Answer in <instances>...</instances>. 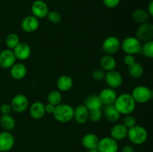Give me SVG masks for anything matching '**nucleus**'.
I'll use <instances>...</instances> for the list:
<instances>
[{"label":"nucleus","mask_w":153,"mask_h":152,"mask_svg":"<svg viewBox=\"0 0 153 152\" xmlns=\"http://www.w3.org/2000/svg\"><path fill=\"white\" fill-rule=\"evenodd\" d=\"M114 105L121 115L131 114L136 107V102L131 94L124 92L117 95Z\"/></svg>","instance_id":"nucleus-1"},{"label":"nucleus","mask_w":153,"mask_h":152,"mask_svg":"<svg viewBox=\"0 0 153 152\" xmlns=\"http://www.w3.org/2000/svg\"><path fill=\"white\" fill-rule=\"evenodd\" d=\"M53 116L56 121L61 123H67L73 119L74 108L68 104H60L55 106Z\"/></svg>","instance_id":"nucleus-2"},{"label":"nucleus","mask_w":153,"mask_h":152,"mask_svg":"<svg viewBox=\"0 0 153 152\" xmlns=\"http://www.w3.org/2000/svg\"><path fill=\"white\" fill-rule=\"evenodd\" d=\"M127 137L132 144L139 145L146 142L148 139V132L145 128L136 125L128 130Z\"/></svg>","instance_id":"nucleus-3"},{"label":"nucleus","mask_w":153,"mask_h":152,"mask_svg":"<svg viewBox=\"0 0 153 152\" xmlns=\"http://www.w3.org/2000/svg\"><path fill=\"white\" fill-rule=\"evenodd\" d=\"M141 42L136 37H128L121 43V49L126 55H137L141 52Z\"/></svg>","instance_id":"nucleus-4"},{"label":"nucleus","mask_w":153,"mask_h":152,"mask_svg":"<svg viewBox=\"0 0 153 152\" xmlns=\"http://www.w3.org/2000/svg\"><path fill=\"white\" fill-rule=\"evenodd\" d=\"M151 90L148 86L143 85H139L135 86L131 91V96L136 103L145 104L152 99Z\"/></svg>","instance_id":"nucleus-5"},{"label":"nucleus","mask_w":153,"mask_h":152,"mask_svg":"<svg viewBox=\"0 0 153 152\" xmlns=\"http://www.w3.org/2000/svg\"><path fill=\"white\" fill-rule=\"evenodd\" d=\"M135 37L141 43L153 40V24L149 22L140 24L136 30Z\"/></svg>","instance_id":"nucleus-6"},{"label":"nucleus","mask_w":153,"mask_h":152,"mask_svg":"<svg viewBox=\"0 0 153 152\" xmlns=\"http://www.w3.org/2000/svg\"><path fill=\"white\" fill-rule=\"evenodd\" d=\"M102 47L105 55H114L121 49V42L115 36H110L105 39Z\"/></svg>","instance_id":"nucleus-7"},{"label":"nucleus","mask_w":153,"mask_h":152,"mask_svg":"<svg viewBox=\"0 0 153 152\" xmlns=\"http://www.w3.org/2000/svg\"><path fill=\"white\" fill-rule=\"evenodd\" d=\"M12 110L17 113H22L25 112L29 106V101L26 95L23 94H16L10 101Z\"/></svg>","instance_id":"nucleus-8"},{"label":"nucleus","mask_w":153,"mask_h":152,"mask_svg":"<svg viewBox=\"0 0 153 152\" xmlns=\"http://www.w3.org/2000/svg\"><path fill=\"white\" fill-rule=\"evenodd\" d=\"M97 148L100 152H117L119 145L117 141L111 137H105L100 139Z\"/></svg>","instance_id":"nucleus-9"},{"label":"nucleus","mask_w":153,"mask_h":152,"mask_svg":"<svg viewBox=\"0 0 153 152\" xmlns=\"http://www.w3.org/2000/svg\"><path fill=\"white\" fill-rule=\"evenodd\" d=\"M105 80L108 87L115 89L121 86L123 82V77L120 72L114 69L105 73Z\"/></svg>","instance_id":"nucleus-10"},{"label":"nucleus","mask_w":153,"mask_h":152,"mask_svg":"<svg viewBox=\"0 0 153 152\" xmlns=\"http://www.w3.org/2000/svg\"><path fill=\"white\" fill-rule=\"evenodd\" d=\"M31 10L33 16L39 19L46 17L49 11L48 4L43 0H35L31 4Z\"/></svg>","instance_id":"nucleus-11"},{"label":"nucleus","mask_w":153,"mask_h":152,"mask_svg":"<svg viewBox=\"0 0 153 152\" xmlns=\"http://www.w3.org/2000/svg\"><path fill=\"white\" fill-rule=\"evenodd\" d=\"M21 28L26 33H33L37 31L40 26L39 19L33 15H28L24 17L21 21Z\"/></svg>","instance_id":"nucleus-12"},{"label":"nucleus","mask_w":153,"mask_h":152,"mask_svg":"<svg viewBox=\"0 0 153 152\" xmlns=\"http://www.w3.org/2000/svg\"><path fill=\"white\" fill-rule=\"evenodd\" d=\"M15 139L10 131L0 133V152H7L13 148Z\"/></svg>","instance_id":"nucleus-13"},{"label":"nucleus","mask_w":153,"mask_h":152,"mask_svg":"<svg viewBox=\"0 0 153 152\" xmlns=\"http://www.w3.org/2000/svg\"><path fill=\"white\" fill-rule=\"evenodd\" d=\"M16 58L13 50L9 49H4L0 52V66L3 69H10L16 63Z\"/></svg>","instance_id":"nucleus-14"},{"label":"nucleus","mask_w":153,"mask_h":152,"mask_svg":"<svg viewBox=\"0 0 153 152\" xmlns=\"http://www.w3.org/2000/svg\"><path fill=\"white\" fill-rule=\"evenodd\" d=\"M15 57L19 61H26L31 55V48L29 44L25 42H20L14 49H13Z\"/></svg>","instance_id":"nucleus-15"},{"label":"nucleus","mask_w":153,"mask_h":152,"mask_svg":"<svg viewBox=\"0 0 153 152\" xmlns=\"http://www.w3.org/2000/svg\"><path fill=\"white\" fill-rule=\"evenodd\" d=\"M73 119L79 125H85L89 120V110L85 104H79L75 107Z\"/></svg>","instance_id":"nucleus-16"},{"label":"nucleus","mask_w":153,"mask_h":152,"mask_svg":"<svg viewBox=\"0 0 153 152\" xmlns=\"http://www.w3.org/2000/svg\"><path fill=\"white\" fill-rule=\"evenodd\" d=\"M99 96H100L103 105L106 106L114 104L115 101L117 98V94L115 89L108 87L102 89L99 93Z\"/></svg>","instance_id":"nucleus-17"},{"label":"nucleus","mask_w":153,"mask_h":152,"mask_svg":"<svg viewBox=\"0 0 153 152\" xmlns=\"http://www.w3.org/2000/svg\"><path fill=\"white\" fill-rule=\"evenodd\" d=\"M29 113L33 119L40 120L43 119L46 113L45 104L41 101H35L32 103L29 107Z\"/></svg>","instance_id":"nucleus-18"},{"label":"nucleus","mask_w":153,"mask_h":152,"mask_svg":"<svg viewBox=\"0 0 153 152\" xmlns=\"http://www.w3.org/2000/svg\"><path fill=\"white\" fill-rule=\"evenodd\" d=\"M128 128L123 125V124H116L112 128L110 131V137H112L116 141L123 140L127 137L128 134Z\"/></svg>","instance_id":"nucleus-19"},{"label":"nucleus","mask_w":153,"mask_h":152,"mask_svg":"<svg viewBox=\"0 0 153 152\" xmlns=\"http://www.w3.org/2000/svg\"><path fill=\"white\" fill-rule=\"evenodd\" d=\"M84 104L89 110H102L103 107L100 96L99 95H96V94H91V95H88L85 98Z\"/></svg>","instance_id":"nucleus-20"},{"label":"nucleus","mask_w":153,"mask_h":152,"mask_svg":"<svg viewBox=\"0 0 153 152\" xmlns=\"http://www.w3.org/2000/svg\"><path fill=\"white\" fill-rule=\"evenodd\" d=\"M73 86V78L67 75H63L57 79L56 86L60 92H67L72 89Z\"/></svg>","instance_id":"nucleus-21"},{"label":"nucleus","mask_w":153,"mask_h":152,"mask_svg":"<svg viewBox=\"0 0 153 152\" xmlns=\"http://www.w3.org/2000/svg\"><path fill=\"white\" fill-rule=\"evenodd\" d=\"M10 76L15 80L24 78L27 74V68L22 63H16L10 69Z\"/></svg>","instance_id":"nucleus-22"},{"label":"nucleus","mask_w":153,"mask_h":152,"mask_svg":"<svg viewBox=\"0 0 153 152\" xmlns=\"http://www.w3.org/2000/svg\"><path fill=\"white\" fill-rule=\"evenodd\" d=\"M103 116L105 117L108 122H117L120 118L121 114L118 112L117 108L114 104H111V105H106L103 108Z\"/></svg>","instance_id":"nucleus-23"},{"label":"nucleus","mask_w":153,"mask_h":152,"mask_svg":"<svg viewBox=\"0 0 153 152\" xmlns=\"http://www.w3.org/2000/svg\"><path fill=\"white\" fill-rule=\"evenodd\" d=\"M100 68L104 70L105 72L115 69L117 66V61L113 55H105L100 58Z\"/></svg>","instance_id":"nucleus-24"},{"label":"nucleus","mask_w":153,"mask_h":152,"mask_svg":"<svg viewBox=\"0 0 153 152\" xmlns=\"http://www.w3.org/2000/svg\"><path fill=\"white\" fill-rule=\"evenodd\" d=\"M99 142H100L99 137H97L95 134H93V133H88V134H86L84 136L83 138H82V145H83L85 148L88 149V150L97 148Z\"/></svg>","instance_id":"nucleus-25"},{"label":"nucleus","mask_w":153,"mask_h":152,"mask_svg":"<svg viewBox=\"0 0 153 152\" xmlns=\"http://www.w3.org/2000/svg\"><path fill=\"white\" fill-rule=\"evenodd\" d=\"M0 125L5 131H13L16 126V121L10 114L2 115L0 118Z\"/></svg>","instance_id":"nucleus-26"},{"label":"nucleus","mask_w":153,"mask_h":152,"mask_svg":"<svg viewBox=\"0 0 153 152\" xmlns=\"http://www.w3.org/2000/svg\"><path fill=\"white\" fill-rule=\"evenodd\" d=\"M132 18L134 21L139 25L148 22L149 19V15L147 10L143 8H137L133 11Z\"/></svg>","instance_id":"nucleus-27"},{"label":"nucleus","mask_w":153,"mask_h":152,"mask_svg":"<svg viewBox=\"0 0 153 152\" xmlns=\"http://www.w3.org/2000/svg\"><path fill=\"white\" fill-rule=\"evenodd\" d=\"M128 67V74L133 78H140L143 75V67L140 63L135 62Z\"/></svg>","instance_id":"nucleus-28"},{"label":"nucleus","mask_w":153,"mask_h":152,"mask_svg":"<svg viewBox=\"0 0 153 152\" xmlns=\"http://www.w3.org/2000/svg\"><path fill=\"white\" fill-rule=\"evenodd\" d=\"M4 42H5L7 49L13 50L20 43V40H19V37L16 34H15V33H10V34L7 35Z\"/></svg>","instance_id":"nucleus-29"},{"label":"nucleus","mask_w":153,"mask_h":152,"mask_svg":"<svg viewBox=\"0 0 153 152\" xmlns=\"http://www.w3.org/2000/svg\"><path fill=\"white\" fill-rule=\"evenodd\" d=\"M62 101V95L59 90H52L49 92L47 95V101L52 105L57 106Z\"/></svg>","instance_id":"nucleus-30"},{"label":"nucleus","mask_w":153,"mask_h":152,"mask_svg":"<svg viewBox=\"0 0 153 152\" xmlns=\"http://www.w3.org/2000/svg\"><path fill=\"white\" fill-rule=\"evenodd\" d=\"M145 57L153 59V40L146 42L142 45L141 52Z\"/></svg>","instance_id":"nucleus-31"},{"label":"nucleus","mask_w":153,"mask_h":152,"mask_svg":"<svg viewBox=\"0 0 153 152\" xmlns=\"http://www.w3.org/2000/svg\"><path fill=\"white\" fill-rule=\"evenodd\" d=\"M48 20L52 24H59L60 22H61V19H62V16H61V13L59 12L56 11V10H51V11H49L47 16Z\"/></svg>","instance_id":"nucleus-32"},{"label":"nucleus","mask_w":153,"mask_h":152,"mask_svg":"<svg viewBox=\"0 0 153 152\" xmlns=\"http://www.w3.org/2000/svg\"><path fill=\"white\" fill-rule=\"evenodd\" d=\"M103 113L102 110H89V119L93 122H97L102 119Z\"/></svg>","instance_id":"nucleus-33"},{"label":"nucleus","mask_w":153,"mask_h":152,"mask_svg":"<svg viewBox=\"0 0 153 152\" xmlns=\"http://www.w3.org/2000/svg\"><path fill=\"white\" fill-rule=\"evenodd\" d=\"M105 72L101 68H97L93 70L91 76H92L93 79H94L97 81H101V80H105Z\"/></svg>","instance_id":"nucleus-34"},{"label":"nucleus","mask_w":153,"mask_h":152,"mask_svg":"<svg viewBox=\"0 0 153 152\" xmlns=\"http://www.w3.org/2000/svg\"><path fill=\"white\" fill-rule=\"evenodd\" d=\"M136 123H137V121H136L135 117H134V116H132L131 114L126 115L125 117H124L123 119V124L128 129L135 126Z\"/></svg>","instance_id":"nucleus-35"},{"label":"nucleus","mask_w":153,"mask_h":152,"mask_svg":"<svg viewBox=\"0 0 153 152\" xmlns=\"http://www.w3.org/2000/svg\"><path fill=\"white\" fill-rule=\"evenodd\" d=\"M121 0H102V2L108 8H114L117 7Z\"/></svg>","instance_id":"nucleus-36"},{"label":"nucleus","mask_w":153,"mask_h":152,"mask_svg":"<svg viewBox=\"0 0 153 152\" xmlns=\"http://www.w3.org/2000/svg\"><path fill=\"white\" fill-rule=\"evenodd\" d=\"M0 111H1V114L2 115H8L10 114L12 111L11 106H10V104H8V103H4L1 105L0 107Z\"/></svg>","instance_id":"nucleus-37"},{"label":"nucleus","mask_w":153,"mask_h":152,"mask_svg":"<svg viewBox=\"0 0 153 152\" xmlns=\"http://www.w3.org/2000/svg\"><path fill=\"white\" fill-rule=\"evenodd\" d=\"M123 61L126 65L129 66L132 65L133 63H134L136 62L135 57H134V55H126L123 58Z\"/></svg>","instance_id":"nucleus-38"},{"label":"nucleus","mask_w":153,"mask_h":152,"mask_svg":"<svg viewBox=\"0 0 153 152\" xmlns=\"http://www.w3.org/2000/svg\"><path fill=\"white\" fill-rule=\"evenodd\" d=\"M55 108V106L52 105V104L47 103L46 104H45V110H46V113H48V114H53Z\"/></svg>","instance_id":"nucleus-39"},{"label":"nucleus","mask_w":153,"mask_h":152,"mask_svg":"<svg viewBox=\"0 0 153 152\" xmlns=\"http://www.w3.org/2000/svg\"><path fill=\"white\" fill-rule=\"evenodd\" d=\"M121 152H134V149L130 145H126L122 148Z\"/></svg>","instance_id":"nucleus-40"},{"label":"nucleus","mask_w":153,"mask_h":152,"mask_svg":"<svg viewBox=\"0 0 153 152\" xmlns=\"http://www.w3.org/2000/svg\"><path fill=\"white\" fill-rule=\"evenodd\" d=\"M148 13H149V16H152L153 18V0L150 1L148 4Z\"/></svg>","instance_id":"nucleus-41"},{"label":"nucleus","mask_w":153,"mask_h":152,"mask_svg":"<svg viewBox=\"0 0 153 152\" xmlns=\"http://www.w3.org/2000/svg\"><path fill=\"white\" fill-rule=\"evenodd\" d=\"M88 152H100V151L98 150L97 148H95L89 149V150H88Z\"/></svg>","instance_id":"nucleus-42"},{"label":"nucleus","mask_w":153,"mask_h":152,"mask_svg":"<svg viewBox=\"0 0 153 152\" xmlns=\"http://www.w3.org/2000/svg\"><path fill=\"white\" fill-rule=\"evenodd\" d=\"M151 97H152V99L153 98V90L152 89V90H151Z\"/></svg>","instance_id":"nucleus-43"},{"label":"nucleus","mask_w":153,"mask_h":152,"mask_svg":"<svg viewBox=\"0 0 153 152\" xmlns=\"http://www.w3.org/2000/svg\"><path fill=\"white\" fill-rule=\"evenodd\" d=\"M7 152H9V151H7Z\"/></svg>","instance_id":"nucleus-44"}]
</instances>
